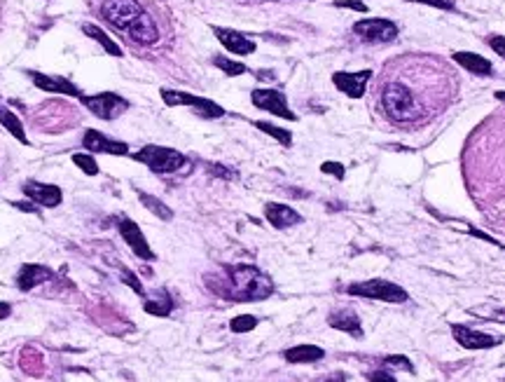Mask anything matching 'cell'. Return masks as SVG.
<instances>
[{
  "mask_svg": "<svg viewBox=\"0 0 505 382\" xmlns=\"http://www.w3.org/2000/svg\"><path fill=\"white\" fill-rule=\"evenodd\" d=\"M213 33L217 36V40L227 47L231 54H238V57H243V54H252L255 52V43H252L250 38H245L243 33L238 31H231V29H220V26H215Z\"/></svg>",
  "mask_w": 505,
  "mask_h": 382,
  "instance_id": "cell-17",
  "label": "cell"
},
{
  "mask_svg": "<svg viewBox=\"0 0 505 382\" xmlns=\"http://www.w3.org/2000/svg\"><path fill=\"white\" fill-rule=\"evenodd\" d=\"M82 31H84V36H89L91 40H96V43L101 45L105 52L112 54V57H122V50H119V47H117L115 43H112V40H110L108 36H105V33H103L101 29H98V26H94V24H84V26H82Z\"/></svg>",
  "mask_w": 505,
  "mask_h": 382,
  "instance_id": "cell-25",
  "label": "cell"
},
{
  "mask_svg": "<svg viewBox=\"0 0 505 382\" xmlns=\"http://www.w3.org/2000/svg\"><path fill=\"white\" fill-rule=\"evenodd\" d=\"M489 47L505 59V36H491L489 38Z\"/></svg>",
  "mask_w": 505,
  "mask_h": 382,
  "instance_id": "cell-34",
  "label": "cell"
},
{
  "mask_svg": "<svg viewBox=\"0 0 505 382\" xmlns=\"http://www.w3.org/2000/svg\"><path fill=\"white\" fill-rule=\"evenodd\" d=\"M122 282L124 284H129V286L136 291L138 296H143V284L138 282V277L131 272V270H122Z\"/></svg>",
  "mask_w": 505,
  "mask_h": 382,
  "instance_id": "cell-31",
  "label": "cell"
},
{
  "mask_svg": "<svg viewBox=\"0 0 505 382\" xmlns=\"http://www.w3.org/2000/svg\"><path fill=\"white\" fill-rule=\"evenodd\" d=\"M14 206H17V209H21V211H28V213H38V209H35V206H31L28 202H14Z\"/></svg>",
  "mask_w": 505,
  "mask_h": 382,
  "instance_id": "cell-39",
  "label": "cell"
},
{
  "mask_svg": "<svg viewBox=\"0 0 505 382\" xmlns=\"http://www.w3.org/2000/svg\"><path fill=\"white\" fill-rule=\"evenodd\" d=\"M337 8H349V10H356V12H368V5L361 3V0H342V3H337Z\"/></svg>",
  "mask_w": 505,
  "mask_h": 382,
  "instance_id": "cell-35",
  "label": "cell"
},
{
  "mask_svg": "<svg viewBox=\"0 0 505 382\" xmlns=\"http://www.w3.org/2000/svg\"><path fill=\"white\" fill-rule=\"evenodd\" d=\"M138 197H140V202H143V206L147 211H152L154 216L161 218V220H171L173 218V211L168 209V206L161 202V199L157 197H152V195H147V192H138Z\"/></svg>",
  "mask_w": 505,
  "mask_h": 382,
  "instance_id": "cell-26",
  "label": "cell"
},
{
  "mask_svg": "<svg viewBox=\"0 0 505 382\" xmlns=\"http://www.w3.org/2000/svg\"><path fill=\"white\" fill-rule=\"evenodd\" d=\"M264 218L269 220L274 228H278V230L302 223V216H299L297 211L290 209L288 204H276V202L264 204Z\"/></svg>",
  "mask_w": 505,
  "mask_h": 382,
  "instance_id": "cell-18",
  "label": "cell"
},
{
  "mask_svg": "<svg viewBox=\"0 0 505 382\" xmlns=\"http://www.w3.org/2000/svg\"><path fill=\"white\" fill-rule=\"evenodd\" d=\"M54 277V272L45 265H31V263H26V265H21L19 275H17V286L21 291H31L35 286H40V284L49 282Z\"/></svg>",
  "mask_w": 505,
  "mask_h": 382,
  "instance_id": "cell-19",
  "label": "cell"
},
{
  "mask_svg": "<svg viewBox=\"0 0 505 382\" xmlns=\"http://www.w3.org/2000/svg\"><path fill=\"white\" fill-rule=\"evenodd\" d=\"M133 159L150 166L154 173H173L187 164V157L182 152L173 148H161V145H145L133 155Z\"/></svg>",
  "mask_w": 505,
  "mask_h": 382,
  "instance_id": "cell-3",
  "label": "cell"
},
{
  "mask_svg": "<svg viewBox=\"0 0 505 382\" xmlns=\"http://www.w3.org/2000/svg\"><path fill=\"white\" fill-rule=\"evenodd\" d=\"M379 106L382 113L393 124H421L428 117L435 115L433 108L424 103V99L414 92V87L405 80H389L379 94Z\"/></svg>",
  "mask_w": 505,
  "mask_h": 382,
  "instance_id": "cell-1",
  "label": "cell"
},
{
  "mask_svg": "<svg viewBox=\"0 0 505 382\" xmlns=\"http://www.w3.org/2000/svg\"><path fill=\"white\" fill-rule=\"evenodd\" d=\"M321 171L330 173V176H335V178H344V166L339 162H323Z\"/></svg>",
  "mask_w": 505,
  "mask_h": 382,
  "instance_id": "cell-32",
  "label": "cell"
},
{
  "mask_svg": "<svg viewBox=\"0 0 505 382\" xmlns=\"http://www.w3.org/2000/svg\"><path fill=\"white\" fill-rule=\"evenodd\" d=\"M119 235L124 237V242L129 244V249L133 253L138 256V258H143V261H154V253H152V249L150 244L145 242L143 237V232H140V228L133 223L131 218H119Z\"/></svg>",
  "mask_w": 505,
  "mask_h": 382,
  "instance_id": "cell-10",
  "label": "cell"
},
{
  "mask_svg": "<svg viewBox=\"0 0 505 382\" xmlns=\"http://www.w3.org/2000/svg\"><path fill=\"white\" fill-rule=\"evenodd\" d=\"M370 380H389V382H393V380H396V375H389L386 371H377V373H370Z\"/></svg>",
  "mask_w": 505,
  "mask_h": 382,
  "instance_id": "cell-38",
  "label": "cell"
},
{
  "mask_svg": "<svg viewBox=\"0 0 505 382\" xmlns=\"http://www.w3.org/2000/svg\"><path fill=\"white\" fill-rule=\"evenodd\" d=\"M10 312H12L10 303H0V319H7L10 317Z\"/></svg>",
  "mask_w": 505,
  "mask_h": 382,
  "instance_id": "cell-40",
  "label": "cell"
},
{
  "mask_svg": "<svg viewBox=\"0 0 505 382\" xmlns=\"http://www.w3.org/2000/svg\"><path fill=\"white\" fill-rule=\"evenodd\" d=\"M250 101H252V106H257L260 110H267V113H271L276 117H283V120H297L292 110L288 108L283 92H278V89H252Z\"/></svg>",
  "mask_w": 505,
  "mask_h": 382,
  "instance_id": "cell-9",
  "label": "cell"
},
{
  "mask_svg": "<svg viewBox=\"0 0 505 382\" xmlns=\"http://www.w3.org/2000/svg\"><path fill=\"white\" fill-rule=\"evenodd\" d=\"M143 310L147 312V315H152V317H168V315H171V310H173V301H171V296H168L166 291H157L154 298H147V301H143Z\"/></svg>",
  "mask_w": 505,
  "mask_h": 382,
  "instance_id": "cell-23",
  "label": "cell"
},
{
  "mask_svg": "<svg viewBox=\"0 0 505 382\" xmlns=\"http://www.w3.org/2000/svg\"><path fill=\"white\" fill-rule=\"evenodd\" d=\"M351 296L358 298H370V301H384V303H407V291L398 284H393L389 279H368V282H358L351 284L346 289Z\"/></svg>",
  "mask_w": 505,
  "mask_h": 382,
  "instance_id": "cell-4",
  "label": "cell"
},
{
  "mask_svg": "<svg viewBox=\"0 0 505 382\" xmlns=\"http://www.w3.org/2000/svg\"><path fill=\"white\" fill-rule=\"evenodd\" d=\"M213 64L220 68L222 73H227V75H243L245 71H248V68H245L241 61H231V59H224V57H215Z\"/></svg>",
  "mask_w": 505,
  "mask_h": 382,
  "instance_id": "cell-29",
  "label": "cell"
},
{
  "mask_svg": "<svg viewBox=\"0 0 505 382\" xmlns=\"http://www.w3.org/2000/svg\"><path fill=\"white\" fill-rule=\"evenodd\" d=\"M126 33H129V38L136 40L138 45H154L159 40V29L147 12H140L136 17V22L126 29Z\"/></svg>",
  "mask_w": 505,
  "mask_h": 382,
  "instance_id": "cell-15",
  "label": "cell"
},
{
  "mask_svg": "<svg viewBox=\"0 0 505 382\" xmlns=\"http://www.w3.org/2000/svg\"><path fill=\"white\" fill-rule=\"evenodd\" d=\"M452 333H454L456 343H459L461 347H466V350H489V347L498 345V338L487 336V333H482V331H473V329L461 326V324H454Z\"/></svg>",
  "mask_w": 505,
  "mask_h": 382,
  "instance_id": "cell-13",
  "label": "cell"
},
{
  "mask_svg": "<svg viewBox=\"0 0 505 382\" xmlns=\"http://www.w3.org/2000/svg\"><path fill=\"white\" fill-rule=\"evenodd\" d=\"M161 99L166 106H192L196 108L203 117H222L224 110L222 106H217L215 101L201 99V96L187 94V92H175V89H161Z\"/></svg>",
  "mask_w": 505,
  "mask_h": 382,
  "instance_id": "cell-7",
  "label": "cell"
},
{
  "mask_svg": "<svg viewBox=\"0 0 505 382\" xmlns=\"http://www.w3.org/2000/svg\"><path fill=\"white\" fill-rule=\"evenodd\" d=\"M410 3H424L438 10H454V0H410Z\"/></svg>",
  "mask_w": 505,
  "mask_h": 382,
  "instance_id": "cell-33",
  "label": "cell"
},
{
  "mask_svg": "<svg viewBox=\"0 0 505 382\" xmlns=\"http://www.w3.org/2000/svg\"><path fill=\"white\" fill-rule=\"evenodd\" d=\"M21 190H24V195L28 199H33L35 204L49 206V209L59 206L61 199H63V192L59 190V187L49 185V183H38V180H26V183L21 185Z\"/></svg>",
  "mask_w": 505,
  "mask_h": 382,
  "instance_id": "cell-11",
  "label": "cell"
},
{
  "mask_svg": "<svg viewBox=\"0 0 505 382\" xmlns=\"http://www.w3.org/2000/svg\"><path fill=\"white\" fill-rule=\"evenodd\" d=\"M82 106H87L91 113H94L98 120H115L129 108V101L124 96H119L115 92H103V94H94V96H82L80 94Z\"/></svg>",
  "mask_w": 505,
  "mask_h": 382,
  "instance_id": "cell-5",
  "label": "cell"
},
{
  "mask_svg": "<svg viewBox=\"0 0 505 382\" xmlns=\"http://www.w3.org/2000/svg\"><path fill=\"white\" fill-rule=\"evenodd\" d=\"M210 171H213L215 176H222V178H234V176H236L234 171H229V169H222L220 164H210Z\"/></svg>",
  "mask_w": 505,
  "mask_h": 382,
  "instance_id": "cell-37",
  "label": "cell"
},
{
  "mask_svg": "<svg viewBox=\"0 0 505 382\" xmlns=\"http://www.w3.org/2000/svg\"><path fill=\"white\" fill-rule=\"evenodd\" d=\"M257 326V319L250 317V315H241V317H234L229 322V329L234 333H250L252 329Z\"/></svg>",
  "mask_w": 505,
  "mask_h": 382,
  "instance_id": "cell-30",
  "label": "cell"
},
{
  "mask_svg": "<svg viewBox=\"0 0 505 382\" xmlns=\"http://www.w3.org/2000/svg\"><path fill=\"white\" fill-rule=\"evenodd\" d=\"M33 85L42 89V92H54V94H66V96H80V89H77L73 82L66 78H59V75H47V73H31Z\"/></svg>",
  "mask_w": 505,
  "mask_h": 382,
  "instance_id": "cell-16",
  "label": "cell"
},
{
  "mask_svg": "<svg viewBox=\"0 0 505 382\" xmlns=\"http://www.w3.org/2000/svg\"><path fill=\"white\" fill-rule=\"evenodd\" d=\"M255 127H257L260 131H264V134L274 136L281 145H285V148L292 143V134H290L288 129H278V127H274V124H269V122H255Z\"/></svg>",
  "mask_w": 505,
  "mask_h": 382,
  "instance_id": "cell-27",
  "label": "cell"
},
{
  "mask_svg": "<svg viewBox=\"0 0 505 382\" xmlns=\"http://www.w3.org/2000/svg\"><path fill=\"white\" fill-rule=\"evenodd\" d=\"M496 96H498V99H505V92H498Z\"/></svg>",
  "mask_w": 505,
  "mask_h": 382,
  "instance_id": "cell-41",
  "label": "cell"
},
{
  "mask_svg": "<svg viewBox=\"0 0 505 382\" xmlns=\"http://www.w3.org/2000/svg\"><path fill=\"white\" fill-rule=\"evenodd\" d=\"M323 352L321 347L316 345H297V347H290V350L283 352V359L290 361V364H314V361H321L323 359Z\"/></svg>",
  "mask_w": 505,
  "mask_h": 382,
  "instance_id": "cell-22",
  "label": "cell"
},
{
  "mask_svg": "<svg viewBox=\"0 0 505 382\" xmlns=\"http://www.w3.org/2000/svg\"><path fill=\"white\" fill-rule=\"evenodd\" d=\"M454 61L459 64L461 68H466V71L475 73V75H491V61L480 57V54L475 52H456L452 54Z\"/></svg>",
  "mask_w": 505,
  "mask_h": 382,
  "instance_id": "cell-21",
  "label": "cell"
},
{
  "mask_svg": "<svg viewBox=\"0 0 505 382\" xmlns=\"http://www.w3.org/2000/svg\"><path fill=\"white\" fill-rule=\"evenodd\" d=\"M73 164L75 166H80V169L87 173V176H96L98 173V164H96V159L89 155V152H75L73 155Z\"/></svg>",
  "mask_w": 505,
  "mask_h": 382,
  "instance_id": "cell-28",
  "label": "cell"
},
{
  "mask_svg": "<svg viewBox=\"0 0 505 382\" xmlns=\"http://www.w3.org/2000/svg\"><path fill=\"white\" fill-rule=\"evenodd\" d=\"M386 364H393V366H403L405 371H414V366L410 364V361H407L405 357H386Z\"/></svg>",
  "mask_w": 505,
  "mask_h": 382,
  "instance_id": "cell-36",
  "label": "cell"
},
{
  "mask_svg": "<svg viewBox=\"0 0 505 382\" xmlns=\"http://www.w3.org/2000/svg\"><path fill=\"white\" fill-rule=\"evenodd\" d=\"M354 33L368 43H391L398 38V26L389 19H361L354 24Z\"/></svg>",
  "mask_w": 505,
  "mask_h": 382,
  "instance_id": "cell-8",
  "label": "cell"
},
{
  "mask_svg": "<svg viewBox=\"0 0 505 382\" xmlns=\"http://www.w3.org/2000/svg\"><path fill=\"white\" fill-rule=\"evenodd\" d=\"M328 324L332 326V329L349 333V336H354V338H361V336H363L361 319H358V315H356L354 310H339V312H332V315L328 317Z\"/></svg>",
  "mask_w": 505,
  "mask_h": 382,
  "instance_id": "cell-20",
  "label": "cell"
},
{
  "mask_svg": "<svg viewBox=\"0 0 505 382\" xmlns=\"http://www.w3.org/2000/svg\"><path fill=\"white\" fill-rule=\"evenodd\" d=\"M222 294L231 301H264L274 294V284L264 272L252 265H236L227 270V289Z\"/></svg>",
  "mask_w": 505,
  "mask_h": 382,
  "instance_id": "cell-2",
  "label": "cell"
},
{
  "mask_svg": "<svg viewBox=\"0 0 505 382\" xmlns=\"http://www.w3.org/2000/svg\"><path fill=\"white\" fill-rule=\"evenodd\" d=\"M140 12H143V8L138 5V0H103L101 5V17L122 31H126L136 22Z\"/></svg>",
  "mask_w": 505,
  "mask_h": 382,
  "instance_id": "cell-6",
  "label": "cell"
},
{
  "mask_svg": "<svg viewBox=\"0 0 505 382\" xmlns=\"http://www.w3.org/2000/svg\"><path fill=\"white\" fill-rule=\"evenodd\" d=\"M370 78H372V71H358V73L339 71V73L332 75V82L339 92L351 96V99H361V96L365 94V87H368Z\"/></svg>",
  "mask_w": 505,
  "mask_h": 382,
  "instance_id": "cell-12",
  "label": "cell"
},
{
  "mask_svg": "<svg viewBox=\"0 0 505 382\" xmlns=\"http://www.w3.org/2000/svg\"><path fill=\"white\" fill-rule=\"evenodd\" d=\"M82 145L91 152H108V155H129V145L122 141H112V138H105L101 131L89 129L84 131Z\"/></svg>",
  "mask_w": 505,
  "mask_h": 382,
  "instance_id": "cell-14",
  "label": "cell"
},
{
  "mask_svg": "<svg viewBox=\"0 0 505 382\" xmlns=\"http://www.w3.org/2000/svg\"><path fill=\"white\" fill-rule=\"evenodd\" d=\"M0 124H3V127L10 131V134L17 138L19 143L28 145V136H26V131H24V124H21V120L12 113V110H7V108H3V106H0Z\"/></svg>",
  "mask_w": 505,
  "mask_h": 382,
  "instance_id": "cell-24",
  "label": "cell"
}]
</instances>
